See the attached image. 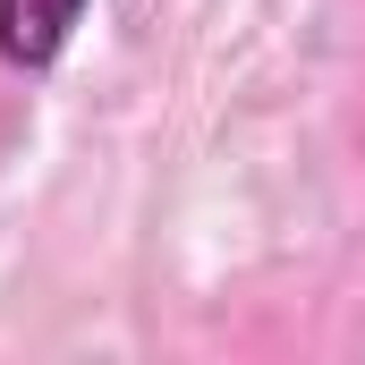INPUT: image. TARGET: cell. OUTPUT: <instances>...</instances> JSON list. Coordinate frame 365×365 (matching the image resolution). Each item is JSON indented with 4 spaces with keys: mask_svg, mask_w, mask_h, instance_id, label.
Here are the masks:
<instances>
[{
    "mask_svg": "<svg viewBox=\"0 0 365 365\" xmlns=\"http://www.w3.org/2000/svg\"><path fill=\"white\" fill-rule=\"evenodd\" d=\"M86 17H93V0H0V60L34 77L77 43Z\"/></svg>",
    "mask_w": 365,
    "mask_h": 365,
    "instance_id": "6da1fadb",
    "label": "cell"
}]
</instances>
